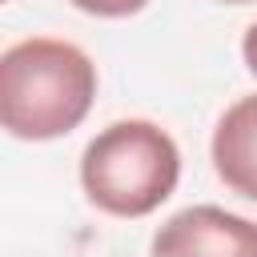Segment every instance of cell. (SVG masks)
<instances>
[{"instance_id": "obj_1", "label": "cell", "mask_w": 257, "mask_h": 257, "mask_svg": "<svg viewBox=\"0 0 257 257\" xmlns=\"http://www.w3.org/2000/svg\"><path fill=\"white\" fill-rule=\"evenodd\" d=\"M96 100V64L56 36H28L0 56V124L16 141L72 133Z\"/></svg>"}, {"instance_id": "obj_2", "label": "cell", "mask_w": 257, "mask_h": 257, "mask_svg": "<svg viewBox=\"0 0 257 257\" xmlns=\"http://www.w3.org/2000/svg\"><path fill=\"white\" fill-rule=\"evenodd\" d=\"M181 181V149L153 120H116L100 128L80 157V185L100 213L145 217L161 209Z\"/></svg>"}, {"instance_id": "obj_3", "label": "cell", "mask_w": 257, "mask_h": 257, "mask_svg": "<svg viewBox=\"0 0 257 257\" xmlns=\"http://www.w3.org/2000/svg\"><path fill=\"white\" fill-rule=\"evenodd\" d=\"M153 257H257V221L217 205H189L153 233Z\"/></svg>"}, {"instance_id": "obj_4", "label": "cell", "mask_w": 257, "mask_h": 257, "mask_svg": "<svg viewBox=\"0 0 257 257\" xmlns=\"http://www.w3.org/2000/svg\"><path fill=\"white\" fill-rule=\"evenodd\" d=\"M213 169L245 201H257V92L229 104L213 128Z\"/></svg>"}, {"instance_id": "obj_5", "label": "cell", "mask_w": 257, "mask_h": 257, "mask_svg": "<svg viewBox=\"0 0 257 257\" xmlns=\"http://www.w3.org/2000/svg\"><path fill=\"white\" fill-rule=\"evenodd\" d=\"M80 12H88V16H108V20H116V16H133V12H141L149 0H72Z\"/></svg>"}, {"instance_id": "obj_6", "label": "cell", "mask_w": 257, "mask_h": 257, "mask_svg": "<svg viewBox=\"0 0 257 257\" xmlns=\"http://www.w3.org/2000/svg\"><path fill=\"white\" fill-rule=\"evenodd\" d=\"M241 56H245V68L257 76V24L245 28V36H241Z\"/></svg>"}, {"instance_id": "obj_7", "label": "cell", "mask_w": 257, "mask_h": 257, "mask_svg": "<svg viewBox=\"0 0 257 257\" xmlns=\"http://www.w3.org/2000/svg\"><path fill=\"white\" fill-rule=\"evenodd\" d=\"M221 4H253V0H221Z\"/></svg>"}]
</instances>
